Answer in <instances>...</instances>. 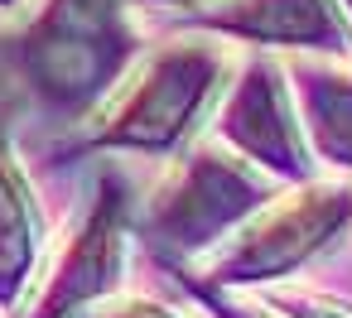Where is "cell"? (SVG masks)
Listing matches in <instances>:
<instances>
[{
	"instance_id": "cell-1",
	"label": "cell",
	"mask_w": 352,
	"mask_h": 318,
	"mask_svg": "<svg viewBox=\"0 0 352 318\" xmlns=\"http://www.w3.org/2000/svg\"><path fill=\"white\" fill-rule=\"evenodd\" d=\"M227 73H232L227 44L179 39L155 49L92 111V130L82 150H131V155L179 150L193 135L203 106L217 97Z\"/></svg>"
},
{
	"instance_id": "cell-2",
	"label": "cell",
	"mask_w": 352,
	"mask_h": 318,
	"mask_svg": "<svg viewBox=\"0 0 352 318\" xmlns=\"http://www.w3.org/2000/svg\"><path fill=\"white\" fill-rule=\"evenodd\" d=\"M352 227L347 179H304L251 212L222 246L198 260L203 289H256L280 284L314 255H323Z\"/></svg>"
},
{
	"instance_id": "cell-3",
	"label": "cell",
	"mask_w": 352,
	"mask_h": 318,
	"mask_svg": "<svg viewBox=\"0 0 352 318\" xmlns=\"http://www.w3.org/2000/svg\"><path fill=\"white\" fill-rule=\"evenodd\" d=\"M131 30L121 0H44L25 34L34 92L63 111H97L131 73Z\"/></svg>"
},
{
	"instance_id": "cell-4",
	"label": "cell",
	"mask_w": 352,
	"mask_h": 318,
	"mask_svg": "<svg viewBox=\"0 0 352 318\" xmlns=\"http://www.w3.org/2000/svg\"><path fill=\"white\" fill-rule=\"evenodd\" d=\"M270 198H275V179L265 169H256L222 140H203L150 193V217H145L150 241L169 255L203 260Z\"/></svg>"
},
{
	"instance_id": "cell-5",
	"label": "cell",
	"mask_w": 352,
	"mask_h": 318,
	"mask_svg": "<svg viewBox=\"0 0 352 318\" xmlns=\"http://www.w3.org/2000/svg\"><path fill=\"white\" fill-rule=\"evenodd\" d=\"M212 140H222L256 169H265L275 183H304L314 174V150H309L299 106L289 97L285 68L270 58H251L241 68L236 87L227 92L212 121Z\"/></svg>"
},
{
	"instance_id": "cell-6",
	"label": "cell",
	"mask_w": 352,
	"mask_h": 318,
	"mask_svg": "<svg viewBox=\"0 0 352 318\" xmlns=\"http://www.w3.org/2000/svg\"><path fill=\"white\" fill-rule=\"evenodd\" d=\"M131 246V203L116 174H102L92 207L82 212L78 231L68 236L63 255L54 260L30 318H68L116 294Z\"/></svg>"
},
{
	"instance_id": "cell-7",
	"label": "cell",
	"mask_w": 352,
	"mask_h": 318,
	"mask_svg": "<svg viewBox=\"0 0 352 318\" xmlns=\"http://www.w3.org/2000/svg\"><path fill=\"white\" fill-rule=\"evenodd\" d=\"M193 20L261 49H304L318 58L352 54V20L342 0H217Z\"/></svg>"
},
{
	"instance_id": "cell-8",
	"label": "cell",
	"mask_w": 352,
	"mask_h": 318,
	"mask_svg": "<svg viewBox=\"0 0 352 318\" xmlns=\"http://www.w3.org/2000/svg\"><path fill=\"white\" fill-rule=\"evenodd\" d=\"M39 251H44V212L39 198L0 130V308H15L39 270Z\"/></svg>"
},
{
	"instance_id": "cell-9",
	"label": "cell",
	"mask_w": 352,
	"mask_h": 318,
	"mask_svg": "<svg viewBox=\"0 0 352 318\" xmlns=\"http://www.w3.org/2000/svg\"><path fill=\"white\" fill-rule=\"evenodd\" d=\"M294 102L314 159L352 174V68H342V58L309 54V63L294 68Z\"/></svg>"
},
{
	"instance_id": "cell-10",
	"label": "cell",
	"mask_w": 352,
	"mask_h": 318,
	"mask_svg": "<svg viewBox=\"0 0 352 318\" xmlns=\"http://www.w3.org/2000/svg\"><path fill=\"white\" fill-rule=\"evenodd\" d=\"M82 318H184V313L150 299V294H111V299L82 308Z\"/></svg>"
},
{
	"instance_id": "cell-11",
	"label": "cell",
	"mask_w": 352,
	"mask_h": 318,
	"mask_svg": "<svg viewBox=\"0 0 352 318\" xmlns=\"http://www.w3.org/2000/svg\"><path fill=\"white\" fill-rule=\"evenodd\" d=\"M275 308L285 318H352V304L318 294V289H299V294H275Z\"/></svg>"
},
{
	"instance_id": "cell-12",
	"label": "cell",
	"mask_w": 352,
	"mask_h": 318,
	"mask_svg": "<svg viewBox=\"0 0 352 318\" xmlns=\"http://www.w3.org/2000/svg\"><path fill=\"white\" fill-rule=\"evenodd\" d=\"M135 5H169V10H208L217 0H135Z\"/></svg>"
},
{
	"instance_id": "cell-13",
	"label": "cell",
	"mask_w": 352,
	"mask_h": 318,
	"mask_svg": "<svg viewBox=\"0 0 352 318\" xmlns=\"http://www.w3.org/2000/svg\"><path fill=\"white\" fill-rule=\"evenodd\" d=\"M25 5V0H0V10H20Z\"/></svg>"
},
{
	"instance_id": "cell-14",
	"label": "cell",
	"mask_w": 352,
	"mask_h": 318,
	"mask_svg": "<svg viewBox=\"0 0 352 318\" xmlns=\"http://www.w3.org/2000/svg\"><path fill=\"white\" fill-rule=\"evenodd\" d=\"M342 10H347V20H352V0H342Z\"/></svg>"
}]
</instances>
